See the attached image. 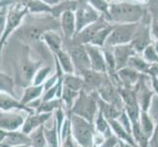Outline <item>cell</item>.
Segmentation results:
<instances>
[{"mask_svg":"<svg viewBox=\"0 0 158 147\" xmlns=\"http://www.w3.org/2000/svg\"><path fill=\"white\" fill-rule=\"evenodd\" d=\"M145 11L141 5L129 2L110 3L109 18L111 23L137 24L143 18Z\"/></svg>","mask_w":158,"mask_h":147,"instance_id":"cell-1","label":"cell"},{"mask_svg":"<svg viewBox=\"0 0 158 147\" xmlns=\"http://www.w3.org/2000/svg\"><path fill=\"white\" fill-rule=\"evenodd\" d=\"M71 133L80 147H94L96 129L94 123L70 113Z\"/></svg>","mask_w":158,"mask_h":147,"instance_id":"cell-2","label":"cell"},{"mask_svg":"<svg viewBox=\"0 0 158 147\" xmlns=\"http://www.w3.org/2000/svg\"><path fill=\"white\" fill-rule=\"evenodd\" d=\"M98 111V93L96 91L88 92L85 90H81L73 107L71 108L70 113L94 123Z\"/></svg>","mask_w":158,"mask_h":147,"instance_id":"cell-3","label":"cell"},{"mask_svg":"<svg viewBox=\"0 0 158 147\" xmlns=\"http://www.w3.org/2000/svg\"><path fill=\"white\" fill-rule=\"evenodd\" d=\"M28 13H29L28 8H27L24 2L16 3L8 10V12L6 13V26H5V31H4V34L1 37V39H0V58H1L2 49L4 45L6 44L7 39L21 26L22 22H23V20L25 19V17Z\"/></svg>","mask_w":158,"mask_h":147,"instance_id":"cell-4","label":"cell"},{"mask_svg":"<svg viewBox=\"0 0 158 147\" xmlns=\"http://www.w3.org/2000/svg\"><path fill=\"white\" fill-rule=\"evenodd\" d=\"M137 24H116L108 36L104 48H113L117 45L128 44L132 41L135 30L138 28Z\"/></svg>","mask_w":158,"mask_h":147,"instance_id":"cell-5","label":"cell"},{"mask_svg":"<svg viewBox=\"0 0 158 147\" xmlns=\"http://www.w3.org/2000/svg\"><path fill=\"white\" fill-rule=\"evenodd\" d=\"M53 24H55L52 19L42 18L39 20H35L32 22H29L25 25V27L21 30L22 35L25 39L30 41L41 40L42 35L48 31H54L56 27Z\"/></svg>","mask_w":158,"mask_h":147,"instance_id":"cell-6","label":"cell"},{"mask_svg":"<svg viewBox=\"0 0 158 147\" xmlns=\"http://www.w3.org/2000/svg\"><path fill=\"white\" fill-rule=\"evenodd\" d=\"M69 42L64 43L66 46V50L70 54L75 67V72L77 71V75H80L83 71L91 69L90 61L85 46L80 43H76L72 39H66Z\"/></svg>","mask_w":158,"mask_h":147,"instance_id":"cell-7","label":"cell"},{"mask_svg":"<svg viewBox=\"0 0 158 147\" xmlns=\"http://www.w3.org/2000/svg\"><path fill=\"white\" fill-rule=\"evenodd\" d=\"M75 14L77 32L85 28L86 26L94 23L101 17L98 11H96L86 0H79L78 7L75 11Z\"/></svg>","mask_w":158,"mask_h":147,"instance_id":"cell-8","label":"cell"},{"mask_svg":"<svg viewBox=\"0 0 158 147\" xmlns=\"http://www.w3.org/2000/svg\"><path fill=\"white\" fill-rule=\"evenodd\" d=\"M151 43H153L151 40V24L149 22H139L131 44L137 54H141Z\"/></svg>","mask_w":158,"mask_h":147,"instance_id":"cell-9","label":"cell"},{"mask_svg":"<svg viewBox=\"0 0 158 147\" xmlns=\"http://www.w3.org/2000/svg\"><path fill=\"white\" fill-rule=\"evenodd\" d=\"M109 23L107 19L102 15L98 20L94 22V23L86 26L85 28H84L81 31L77 32V34L74 35L73 39H71L76 43H80V44H83V45L89 44V43L91 42L92 39H94V35H96V32L99 30H101L102 28H104Z\"/></svg>","mask_w":158,"mask_h":147,"instance_id":"cell-10","label":"cell"},{"mask_svg":"<svg viewBox=\"0 0 158 147\" xmlns=\"http://www.w3.org/2000/svg\"><path fill=\"white\" fill-rule=\"evenodd\" d=\"M85 46L89 54L91 69L102 74H107V67L104 53H103V48L89 44V43L85 44Z\"/></svg>","mask_w":158,"mask_h":147,"instance_id":"cell-11","label":"cell"},{"mask_svg":"<svg viewBox=\"0 0 158 147\" xmlns=\"http://www.w3.org/2000/svg\"><path fill=\"white\" fill-rule=\"evenodd\" d=\"M25 118L11 111H0V129L6 132H15L25 123Z\"/></svg>","mask_w":158,"mask_h":147,"instance_id":"cell-12","label":"cell"},{"mask_svg":"<svg viewBox=\"0 0 158 147\" xmlns=\"http://www.w3.org/2000/svg\"><path fill=\"white\" fill-rule=\"evenodd\" d=\"M80 76L84 80L85 88L84 90L88 92H97L99 86L101 85L103 80H104L106 74H102L99 72H96L92 69H89L83 71Z\"/></svg>","mask_w":158,"mask_h":147,"instance_id":"cell-13","label":"cell"},{"mask_svg":"<svg viewBox=\"0 0 158 147\" xmlns=\"http://www.w3.org/2000/svg\"><path fill=\"white\" fill-rule=\"evenodd\" d=\"M112 52H113L114 58H115L117 71L124 67H127L130 58L137 54V52L135 51V49L133 48L131 43L117 45L115 47H113Z\"/></svg>","mask_w":158,"mask_h":147,"instance_id":"cell-14","label":"cell"},{"mask_svg":"<svg viewBox=\"0 0 158 147\" xmlns=\"http://www.w3.org/2000/svg\"><path fill=\"white\" fill-rule=\"evenodd\" d=\"M11 110H24L29 114H34V109L22 104L20 100H17L15 96L7 92L0 91V111Z\"/></svg>","mask_w":158,"mask_h":147,"instance_id":"cell-15","label":"cell"},{"mask_svg":"<svg viewBox=\"0 0 158 147\" xmlns=\"http://www.w3.org/2000/svg\"><path fill=\"white\" fill-rule=\"evenodd\" d=\"M52 116V113H34L29 114V117L25 120V123L22 127V132L26 134L31 133L35 129L43 126L49 118Z\"/></svg>","mask_w":158,"mask_h":147,"instance_id":"cell-16","label":"cell"},{"mask_svg":"<svg viewBox=\"0 0 158 147\" xmlns=\"http://www.w3.org/2000/svg\"><path fill=\"white\" fill-rule=\"evenodd\" d=\"M59 25L65 39H73L74 35L77 34V24H76L75 11H66V12H64L60 16Z\"/></svg>","mask_w":158,"mask_h":147,"instance_id":"cell-17","label":"cell"},{"mask_svg":"<svg viewBox=\"0 0 158 147\" xmlns=\"http://www.w3.org/2000/svg\"><path fill=\"white\" fill-rule=\"evenodd\" d=\"M116 74L122 85L127 88H134L143 76V74L139 73L138 71L129 66L118 70Z\"/></svg>","mask_w":158,"mask_h":147,"instance_id":"cell-18","label":"cell"},{"mask_svg":"<svg viewBox=\"0 0 158 147\" xmlns=\"http://www.w3.org/2000/svg\"><path fill=\"white\" fill-rule=\"evenodd\" d=\"M17 145H31V137L23 132H7L0 147H13Z\"/></svg>","mask_w":158,"mask_h":147,"instance_id":"cell-19","label":"cell"},{"mask_svg":"<svg viewBox=\"0 0 158 147\" xmlns=\"http://www.w3.org/2000/svg\"><path fill=\"white\" fill-rule=\"evenodd\" d=\"M43 92H44V85L43 84L29 85L25 88L23 96H22L20 101L22 104L28 106L29 104H31V102H35L39 99V98L43 94Z\"/></svg>","mask_w":158,"mask_h":147,"instance_id":"cell-20","label":"cell"},{"mask_svg":"<svg viewBox=\"0 0 158 147\" xmlns=\"http://www.w3.org/2000/svg\"><path fill=\"white\" fill-rule=\"evenodd\" d=\"M41 40L48 46L52 53H56L61 50L64 46V41L55 31H48L42 35Z\"/></svg>","mask_w":158,"mask_h":147,"instance_id":"cell-21","label":"cell"},{"mask_svg":"<svg viewBox=\"0 0 158 147\" xmlns=\"http://www.w3.org/2000/svg\"><path fill=\"white\" fill-rule=\"evenodd\" d=\"M53 56L65 74H75V67L72 61V58H71L70 54L68 53L66 49L62 48L61 50L54 53Z\"/></svg>","mask_w":158,"mask_h":147,"instance_id":"cell-22","label":"cell"},{"mask_svg":"<svg viewBox=\"0 0 158 147\" xmlns=\"http://www.w3.org/2000/svg\"><path fill=\"white\" fill-rule=\"evenodd\" d=\"M109 124H110V127L113 133L116 135V137L120 139V140H124L126 141L128 143H131L133 145L135 146H139L133 137V134H131L130 133H128L126 129L123 128V126L121 124L119 123V121L117 119H114V120H108Z\"/></svg>","mask_w":158,"mask_h":147,"instance_id":"cell-23","label":"cell"},{"mask_svg":"<svg viewBox=\"0 0 158 147\" xmlns=\"http://www.w3.org/2000/svg\"><path fill=\"white\" fill-rule=\"evenodd\" d=\"M139 125L143 133L149 139L151 137V135L153 134V132L155 129V123L153 121V119L148 114V112L140 111Z\"/></svg>","mask_w":158,"mask_h":147,"instance_id":"cell-24","label":"cell"},{"mask_svg":"<svg viewBox=\"0 0 158 147\" xmlns=\"http://www.w3.org/2000/svg\"><path fill=\"white\" fill-rule=\"evenodd\" d=\"M98 108L107 120L118 119L119 116L121 115V113L124 111L123 109H120L114 104H111V103L101 99L99 95H98Z\"/></svg>","mask_w":158,"mask_h":147,"instance_id":"cell-25","label":"cell"},{"mask_svg":"<svg viewBox=\"0 0 158 147\" xmlns=\"http://www.w3.org/2000/svg\"><path fill=\"white\" fill-rule=\"evenodd\" d=\"M25 5L28 8L29 13L31 14H51L52 7L42 0H25Z\"/></svg>","mask_w":158,"mask_h":147,"instance_id":"cell-26","label":"cell"},{"mask_svg":"<svg viewBox=\"0 0 158 147\" xmlns=\"http://www.w3.org/2000/svg\"><path fill=\"white\" fill-rule=\"evenodd\" d=\"M94 124L96 132L99 133L100 134H102L105 138L111 137V135L113 134V132H112V129H111L109 121L104 117L103 113L100 110L98 111V113H97V115H96V117L94 119Z\"/></svg>","mask_w":158,"mask_h":147,"instance_id":"cell-27","label":"cell"},{"mask_svg":"<svg viewBox=\"0 0 158 147\" xmlns=\"http://www.w3.org/2000/svg\"><path fill=\"white\" fill-rule=\"evenodd\" d=\"M63 85L75 91H81L85 88L83 78L77 74H65L63 76Z\"/></svg>","mask_w":158,"mask_h":147,"instance_id":"cell-28","label":"cell"},{"mask_svg":"<svg viewBox=\"0 0 158 147\" xmlns=\"http://www.w3.org/2000/svg\"><path fill=\"white\" fill-rule=\"evenodd\" d=\"M128 66L135 69V71H138V72L140 74L148 76L151 63H148V61H145L143 56H139V54H135V55L130 58L129 62H128Z\"/></svg>","mask_w":158,"mask_h":147,"instance_id":"cell-29","label":"cell"},{"mask_svg":"<svg viewBox=\"0 0 158 147\" xmlns=\"http://www.w3.org/2000/svg\"><path fill=\"white\" fill-rule=\"evenodd\" d=\"M79 0H62L59 4L52 7L51 16L55 19L60 18L64 12L66 11H76L78 7Z\"/></svg>","mask_w":158,"mask_h":147,"instance_id":"cell-30","label":"cell"},{"mask_svg":"<svg viewBox=\"0 0 158 147\" xmlns=\"http://www.w3.org/2000/svg\"><path fill=\"white\" fill-rule=\"evenodd\" d=\"M114 26H115V25L108 24L107 26L104 27V28H102L101 30H99L98 31L96 32V35H94V39H92V40H91V42L89 43V44L98 46L100 48H104L108 36L110 35L111 31L114 29Z\"/></svg>","mask_w":158,"mask_h":147,"instance_id":"cell-31","label":"cell"},{"mask_svg":"<svg viewBox=\"0 0 158 147\" xmlns=\"http://www.w3.org/2000/svg\"><path fill=\"white\" fill-rule=\"evenodd\" d=\"M31 147H48L44 134V126H40L30 133Z\"/></svg>","mask_w":158,"mask_h":147,"instance_id":"cell-32","label":"cell"},{"mask_svg":"<svg viewBox=\"0 0 158 147\" xmlns=\"http://www.w3.org/2000/svg\"><path fill=\"white\" fill-rule=\"evenodd\" d=\"M63 101L61 98H55V99L41 101L40 106L36 108V113H53L57 109L62 108Z\"/></svg>","mask_w":158,"mask_h":147,"instance_id":"cell-33","label":"cell"},{"mask_svg":"<svg viewBox=\"0 0 158 147\" xmlns=\"http://www.w3.org/2000/svg\"><path fill=\"white\" fill-rule=\"evenodd\" d=\"M44 134H45V138L47 141V146L48 147H60L59 141H60V137H59V133H58V129H57V124L54 121V125L51 129H45L44 128Z\"/></svg>","mask_w":158,"mask_h":147,"instance_id":"cell-34","label":"cell"},{"mask_svg":"<svg viewBox=\"0 0 158 147\" xmlns=\"http://www.w3.org/2000/svg\"><path fill=\"white\" fill-rule=\"evenodd\" d=\"M80 94V91H75L73 89H70L66 86L63 85V90H62V94H61V99L63 101V103L68 109H70L73 107L74 103L76 101V99L78 98Z\"/></svg>","mask_w":158,"mask_h":147,"instance_id":"cell-35","label":"cell"},{"mask_svg":"<svg viewBox=\"0 0 158 147\" xmlns=\"http://www.w3.org/2000/svg\"><path fill=\"white\" fill-rule=\"evenodd\" d=\"M14 86L15 84L13 79L0 71V91L7 92V93L15 96Z\"/></svg>","mask_w":158,"mask_h":147,"instance_id":"cell-36","label":"cell"},{"mask_svg":"<svg viewBox=\"0 0 158 147\" xmlns=\"http://www.w3.org/2000/svg\"><path fill=\"white\" fill-rule=\"evenodd\" d=\"M51 71H52V68L48 66L39 68V70H37L36 73L35 74L34 79H32V84H35V85L43 84V83L49 78Z\"/></svg>","mask_w":158,"mask_h":147,"instance_id":"cell-37","label":"cell"},{"mask_svg":"<svg viewBox=\"0 0 158 147\" xmlns=\"http://www.w3.org/2000/svg\"><path fill=\"white\" fill-rule=\"evenodd\" d=\"M86 1L96 11H98L99 13L104 16L108 22H110V18H109V6H110V4L106 0H86Z\"/></svg>","mask_w":158,"mask_h":147,"instance_id":"cell-38","label":"cell"},{"mask_svg":"<svg viewBox=\"0 0 158 147\" xmlns=\"http://www.w3.org/2000/svg\"><path fill=\"white\" fill-rule=\"evenodd\" d=\"M141 56L143 57L145 61H148V63H158V54L156 52V49L154 47L153 43H151L150 45H148L144 50L141 53Z\"/></svg>","mask_w":158,"mask_h":147,"instance_id":"cell-39","label":"cell"},{"mask_svg":"<svg viewBox=\"0 0 158 147\" xmlns=\"http://www.w3.org/2000/svg\"><path fill=\"white\" fill-rule=\"evenodd\" d=\"M119 143V138L116 137L115 134H112L111 137H109L104 139V141L98 146L96 147H116Z\"/></svg>","mask_w":158,"mask_h":147,"instance_id":"cell-40","label":"cell"},{"mask_svg":"<svg viewBox=\"0 0 158 147\" xmlns=\"http://www.w3.org/2000/svg\"><path fill=\"white\" fill-rule=\"evenodd\" d=\"M60 147H80V146L77 142H76V140L74 139L72 133L70 132L66 137V138L61 142V146Z\"/></svg>","mask_w":158,"mask_h":147,"instance_id":"cell-41","label":"cell"},{"mask_svg":"<svg viewBox=\"0 0 158 147\" xmlns=\"http://www.w3.org/2000/svg\"><path fill=\"white\" fill-rule=\"evenodd\" d=\"M149 147H158V121L155 124V129L153 134L149 138Z\"/></svg>","mask_w":158,"mask_h":147,"instance_id":"cell-42","label":"cell"},{"mask_svg":"<svg viewBox=\"0 0 158 147\" xmlns=\"http://www.w3.org/2000/svg\"><path fill=\"white\" fill-rule=\"evenodd\" d=\"M151 35L155 40H158V17L155 18L151 23Z\"/></svg>","mask_w":158,"mask_h":147,"instance_id":"cell-43","label":"cell"},{"mask_svg":"<svg viewBox=\"0 0 158 147\" xmlns=\"http://www.w3.org/2000/svg\"><path fill=\"white\" fill-rule=\"evenodd\" d=\"M5 26H6V14H1L0 15V39L4 34L5 31Z\"/></svg>","mask_w":158,"mask_h":147,"instance_id":"cell-44","label":"cell"},{"mask_svg":"<svg viewBox=\"0 0 158 147\" xmlns=\"http://www.w3.org/2000/svg\"><path fill=\"white\" fill-rule=\"evenodd\" d=\"M150 81H151L152 89H153L156 96H158V78L152 77V78H150Z\"/></svg>","mask_w":158,"mask_h":147,"instance_id":"cell-45","label":"cell"},{"mask_svg":"<svg viewBox=\"0 0 158 147\" xmlns=\"http://www.w3.org/2000/svg\"><path fill=\"white\" fill-rule=\"evenodd\" d=\"M43 2H45L46 4H48L49 6L53 7V6H55V5L59 4L60 2L62 1V0H42Z\"/></svg>","mask_w":158,"mask_h":147,"instance_id":"cell-46","label":"cell"},{"mask_svg":"<svg viewBox=\"0 0 158 147\" xmlns=\"http://www.w3.org/2000/svg\"><path fill=\"white\" fill-rule=\"evenodd\" d=\"M119 147H139V146L133 145L131 143L126 142V141H124V140H120L119 139Z\"/></svg>","mask_w":158,"mask_h":147,"instance_id":"cell-47","label":"cell"},{"mask_svg":"<svg viewBox=\"0 0 158 147\" xmlns=\"http://www.w3.org/2000/svg\"><path fill=\"white\" fill-rule=\"evenodd\" d=\"M153 44H154V47H155V49H156V52H157V54H158V40H154Z\"/></svg>","mask_w":158,"mask_h":147,"instance_id":"cell-48","label":"cell"},{"mask_svg":"<svg viewBox=\"0 0 158 147\" xmlns=\"http://www.w3.org/2000/svg\"><path fill=\"white\" fill-rule=\"evenodd\" d=\"M13 147H31V145H17V146H13Z\"/></svg>","mask_w":158,"mask_h":147,"instance_id":"cell-49","label":"cell"},{"mask_svg":"<svg viewBox=\"0 0 158 147\" xmlns=\"http://www.w3.org/2000/svg\"><path fill=\"white\" fill-rule=\"evenodd\" d=\"M155 5H157V6H158V0H156V1H155Z\"/></svg>","mask_w":158,"mask_h":147,"instance_id":"cell-50","label":"cell"},{"mask_svg":"<svg viewBox=\"0 0 158 147\" xmlns=\"http://www.w3.org/2000/svg\"><path fill=\"white\" fill-rule=\"evenodd\" d=\"M106 1H107V2H109V1H111V0H106Z\"/></svg>","mask_w":158,"mask_h":147,"instance_id":"cell-51","label":"cell"},{"mask_svg":"<svg viewBox=\"0 0 158 147\" xmlns=\"http://www.w3.org/2000/svg\"><path fill=\"white\" fill-rule=\"evenodd\" d=\"M116 147H119V143H118V145H117V146H116Z\"/></svg>","mask_w":158,"mask_h":147,"instance_id":"cell-52","label":"cell"}]
</instances>
